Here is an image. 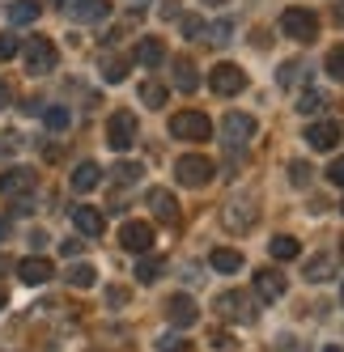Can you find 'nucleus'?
I'll use <instances>...</instances> for the list:
<instances>
[{
	"label": "nucleus",
	"mask_w": 344,
	"mask_h": 352,
	"mask_svg": "<svg viewBox=\"0 0 344 352\" xmlns=\"http://www.w3.org/2000/svg\"><path fill=\"white\" fill-rule=\"evenodd\" d=\"M119 242H124V250H136V255H144V250L153 246V230L144 221H128L124 230H119Z\"/></svg>",
	"instance_id": "nucleus-13"
},
{
	"label": "nucleus",
	"mask_w": 344,
	"mask_h": 352,
	"mask_svg": "<svg viewBox=\"0 0 344 352\" xmlns=\"http://www.w3.org/2000/svg\"><path fill=\"white\" fill-rule=\"evenodd\" d=\"M98 183H103V170H98L94 162H81L77 170H72V191H81V195H85V191H94Z\"/></svg>",
	"instance_id": "nucleus-18"
},
{
	"label": "nucleus",
	"mask_w": 344,
	"mask_h": 352,
	"mask_svg": "<svg viewBox=\"0 0 344 352\" xmlns=\"http://www.w3.org/2000/svg\"><path fill=\"white\" fill-rule=\"evenodd\" d=\"M162 267H166L162 259H153V255H144V259L136 263V280H140V285H153L158 276H162Z\"/></svg>",
	"instance_id": "nucleus-27"
},
{
	"label": "nucleus",
	"mask_w": 344,
	"mask_h": 352,
	"mask_svg": "<svg viewBox=\"0 0 344 352\" xmlns=\"http://www.w3.org/2000/svg\"><path fill=\"white\" fill-rule=\"evenodd\" d=\"M251 136H255V119H251V115L230 111L226 119H221V140H226V144L242 148V144H251Z\"/></svg>",
	"instance_id": "nucleus-8"
},
{
	"label": "nucleus",
	"mask_w": 344,
	"mask_h": 352,
	"mask_svg": "<svg viewBox=\"0 0 344 352\" xmlns=\"http://www.w3.org/2000/svg\"><path fill=\"white\" fill-rule=\"evenodd\" d=\"M170 136L200 144V140H213V123L204 111H179V115H170Z\"/></svg>",
	"instance_id": "nucleus-1"
},
{
	"label": "nucleus",
	"mask_w": 344,
	"mask_h": 352,
	"mask_svg": "<svg viewBox=\"0 0 344 352\" xmlns=\"http://www.w3.org/2000/svg\"><path fill=\"white\" fill-rule=\"evenodd\" d=\"M52 263H47L43 255H30V259H21L17 263V276H21V285H47V280H52Z\"/></svg>",
	"instance_id": "nucleus-16"
},
{
	"label": "nucleus",
	"mask_w": 344,
	"mask_h": 352,
	"mask_svg": "<svg viewBox=\"0 0 344 352\" xmlns=\"http://www.w3.org/2000/svg\"><path fill=\"white\" fill-rule=\"evenodd\" d=\"M327 179H332L336 187H344V153H340V157H336V162L327 166Z\"/></svg>",
	"instance_id": "nucleus-39"
},
{
	"label": "nucleus",
	"mask_w": 344,
	"mask_h": 352,
	"mask_svg": "<svg viewBox=\"0 0 344 352\" xmlns=\"http://www.w3.org/2000/svg\"><path fill=\"white\" fill-rule=\"evenodd\" d=\"M179 30H183V38H200L204 34V17H195V13L179 17Z\"/></svg>",
	"instance_id": "nucleus-34"
},
{
	"label": "nucleus",
	"mask_w": 344,
	"mask_h": 352,
	"mask_svg": "<svg viewBox=\"0 0 344 352\" xmlns=\"http://www.w3.org/2000/svg\"><path fill=\"white\" fill-rule=\"evenodd\" d=\"M175 85H179L183 94H195V89H200V72H195L191 60H179V64H175Z\"/></svg>",
	"instance_id": "nucleus-23"
},
{
	"label": "nucleus",
	"mask_w": 344,
	"mask_h": 352,
	"mask_svg": "<svg viewBox=\"0 0 344 352\" xmlns=\"http://www.w3.org/2000/svg\"><path fill=\"white\" fill-rule=\"evenodd\" d=\"M340 255H344V238H340Z\"/></svg>",
	"instance_id": "nucleus-48"
},
{
	"label": "nucleus",
	"mask_w": 344,
	"mask_h": 352,
	"mask_svg": "<svg viewBox=\"0 0 344 352\" xmlns=\"http://www.w3.org/2000/svg\"><path fill=\"white\" fill-rule=\"evenodd\" d=\"M111 13V0H77L72 5V17L77 21H103Z\"/></svg>",
	"instance_id": "nucleus-19"
},
{
	"label": "nucleus",
	"mask_w": 344,
	"mask_h": 352,
	"mask_svg": "<svg viewBox=\"0 0 344 352\" xmlns=\"http://www.w3.org/2000/svg\"><path fill=\"white\" fill-rule=\"evenodd\" d=\"M327 276H332V259L327 255H314V259H306V280H327Z\"/></svg>",
	"instance_id": "nucleus-28"
},
{
	"label": "nucleus",
	"mask_w": 344,
	"mask_h": 352,
	"mask_svg": "<svg viewBox=\"0 0 344 352\" xmlns=\"http://www.w3.org/2000/svg\"><path fill=\"white\" fill-rule=\"evenodd\" d=\"M255 297L259 301H281L285 297V276L272 272V267H259L255 272Z\"/></svg>",
	"instance_id": "nucleus-14"
},
{
	"label": "nucleus",
	"mask_w": 344,
	"mask_h": 352,
	"mask_svg": "<svg viewBox=\"0 0 344 352\" xmlns=\"http://www.w3.org/2000/svg\"><path fill=\"white\" fill-rule=\"evenodd\" d=\"M158 352H187V340H183L179 331H170V336L158 340Z\"/></svg>",
	"instance_id": "nucleus-36"
},
{
	"label": "nucleus",
	"mask_w": 344,
	"mask_h": 352,
	"mask_svg": "<svg viewBox=\"0 0 344 352\" xmlns=\"http://www.w3.org/2000/svg\"><path fill=\"white\" fill-rule=\"evenodd\" d=\"M124 77H128V64H124V60H115V56H111V60H103V81H111V85H115V81H124Z\"/></svg>",
	"instance_id": "nucleus-31"
},
{
	"label": "nucleus",
	"mask_w": 344,
	"mask_h": 352,
	"mask_svg": "<svg viewBox=\"0 0 344 352\" xmlns=\"http://www.w3.org/2000/svg\"><path fill=\"white\" fill-rule=\"evenodd\" d=\"M268 250H272V259H298V238H289V234H277L272 242H268Z\"/></svg>",
	"instance_id": "nucleus-24"
},
{
	"label": "nucleus",
	"mask_w": 344,
	"mask_h": 352,
	"mask_svg": "<svg viewBox=\"0 0 344 352\" xmlns=\"http://www.w3.org/2000/svg\"><path fill=\"white\" fill-rule=\"evenodd\" d=\"M230 34H234V26H230V21H217V26H213V34H208V38H217V43H226Z\"/></svg>",
	"instance_id": "nucleus-40"
},
{
	"label": "nucleus",
	"mask_w": 344,
	"mask_h": 352,
	"mask_svg": "<svg viewBox=\"0 0 344 352\" xmlns=\"http://www.w3.org/2000/svg\"><path fill=\"white\" fill-rule=\"evenodd\" d=\"M217 310H221V318H230V322H251V318H255L251 297H247V293H238V289L221 293V297H217Z\"/></svg>",
	"instance_id": "nucleus-9"
},
{
	"label": "nucleus",
	"mask_w": 344,
	"mask_h": 352,
	"mask_svg": "<svg viewBox=\"0 0 344 352\" xmlns=\"http://www.w3.org/2000/svg\"><path fill=\"white\" fill-rule=\"evenodd\" d=\"M64 255H81V238H68L64 242Z\"/></svg>",
	"instance_id": "nucleus-41"
},
{
	"label": "nucleus",
	"mask_w": 344,
	"mask_h": 352,
	"mask_svg": "<svg viewBox=\"0 0 344 352\" xmlns=\"http://www.w3.org/2000/svg\"><path fill=\"white\" fill-rule=\"evenodd\" d=\"M43 123H47L52 132H64V128H68V111H64V107H47V111H43Z\"/></svg>",
	"instance_id": "nucleus-33"
},
{
	"label": "nucleus",
	"mask_w": 344,
	"mask_h": 352,
	"mask_svg": "<svg viewBox=\"0 0 344 352\" xmlns=\"http://www.w3.org/2000/svg\"><path fill=\"white\" fill-rule=\"evenodd\" d=\"M34 183H39V174H34V170H26V166H13V170H5V174H0V195H13V199H21V195H30V191H34Z\"/></svg>",
	"instance_id": "nucleus-10"
},
{
	"label": "nucleus",
	"mask_w": 344,
	"mask_h": 352,
	"mask_svg": "<svg viewBox=\"0 0 344 352\" xmlns=\"http://www.w3.org/2000/svg\"><path fill=\"white\" fill-rule=\"evenodd\" d=\"M9 234V217H0V238H5Z\"/></svg>",
	"instance_id": "nucleus-43"
},
{
	"label": "nucleus",
	"mask_w": 344,
	"mask_h": 352,
	"mask_svg": "<svg viewBox=\"0 0 344 352\" xmlns=\"http://www.w3.org/2000/svg\"><path fill=\"white\" fill-rule=\"evenodd\" d=\"M208 263H213V272H226V276H230V272L242 267V255H238L234 246H217L213 255H208Z\"/></svg>",
	"instance_id": "nucleus-21"
},
{
	"label": "nucleus",
	"mask_w": 344,
	"mask_h": 352,
	"mask_svg": "<svg viewBox=\"0 0 344 352\" xmlns=\"http://www.w3.org/2000/svg\"><path fill=\"white\" fill-rule=\"evenodd\" d=\"M0 306H5V293H0Z\"/></svg>",
	"instance_id": "nucleus-49"
},
{
	"label": "nucleus",
	"mask_w": 344,
	"mask_h": 352,
	"mask_svg": "<svg viewBox=\"0 0 344 352\" xmlns=\"http://www.w3.org/2000/svg\"><path fill=\"white\" fill-rule=\"evenodd\" d=\"M293 107H298L302 115H314L319 107H323V94H319V89H302V98H298Z\"/></svg>",
	"instance_id": "nucleus-32"
},
{
	"label": "nucleus",
	"mask_w": 344,
	"mask_h": 352,
	"mask_svg": "<svg viewBox=\"0 0 344 352\" xmlns=\"http://www.w3.org/2000/svg\"><path fill=\"white\" fill-rule=\"evenodd\" d=\"M166 318L175 322V327H191L195 318H200V310H195V301L187 293H175V297L166 301Z\"/></svg>",
	"instance_id": "nucleus-15"
},
{
	"label": "nucleus",
	"mask_w": 344,
	"mask_h": 352,
	"mask_svg": "<svg viewBox=\"0 0 344 352\" xmlns=\"http://www.w3.org/2000/svg\"><path fill=\"white\" fill-rule=\"evenodd\" d=\"M9 98H13V94H9V85H5V81H0V111H5V107H9Z\"/></svg>",
	"instance_id": "nucleus-42"
},
{
	"label": "nucleus",
	"mask_w": 344,
	"mask_h": 352,
	"mask_svg": "<svg viewBox=\"0 0 344 352\" xmlns=\"http://www.w3.org/2000/svg\"><path fill=\"white\" fill-rule=\"evenodd\" d=\"M281 30H285L289 38H298V43H310V38L319 34V17H314L310 9H285V13H281Z\"/></svg>",
	"instance_id": "nucleus-4"
},
{
	"label": "nucleus",
	"mask_w": 344,
	"mask_h": 352,
	"mask_svg": "<svg viewBox=\"0 0 344 352\" xmlns=\"http://www.w3.org/2000/svg\"><path fill=\"white\" fill-rule=\"evenodd\" d=\"M140 102L153 107V111L166 107V85H162V81H144V85H140Z\"/></svg>",
	"instance_id": "nucleus-26"
},
{
	"label": "nucleus",
	"mask_w": 344,
	"mask_h": 352,
	"mask_svg": "<svg viewBox=\"0 0 344 352\" xmlns=\"http://www.w3.org/2000/svg\"><path fill=\"white\" fill-rule=\"evenodd\" d=\"M175 174H179L183 187H208V183H213V162L200 157V153H187V157H179Z\"/></svg>",
	"instance_id": "nucleus-5"
},
{
	"label": "nucleus",
	"mask_w": 344,
	"mask_h": 352,
	"mask_svg": "<svg viewBox=\"0 0 344 352\" xmlns=\"http://www.w3.org/2000/svg\"><path fill=\"white\" fill-rule=\"evenodd\" d=\"M340 212H344V204H340Z\"/></svg>",
	"instance_id": "nucleus-52"
},
{
	"label": "nucleus",
	"mask_w": 344,
	"mask_h": 352,
	"mask_svg": "<svg viewBox=\"0 0 344 352\" xmlns=\"http://www.w3.org/2000/svg\"><path fill=\"white\" fill-rule=\"evenodd\" d=\"M21 56H26V72H34V77H43V72H52L56 68V43L52 38H43V34H34L26 47H21Z\"/></svg>",
	"instance_id": "nucleus-2"
},
{
	"label": "nucleus",
	"mask_w": 344,
	"mask_h": 352,
	"mask_svg": "<svg viewBox=\"0 0 344 352\" xmlns=\"http://www.w3.org/2000/svg\"><path fill=\"white\" fill-rule=\"evenodd\" d=\"M140 179V166L136 162H119L115 166V183H136Z\"/></svg>",
	"instance_id": "nucleus-35"
},
{
	"label": "nucleus",
	"mask_w": 344,
	"mask_h": 352,
	"mask_svg": "<svg viewBox=\"0 0 344 352\" xmlns=\"http://www.w3.org/2000/svg\"><path fill=\"white\" fill-rule=\"evenodd\" d=\"M327 352H340V348H327Z\"/></svg>",
	"instance_id": "nucleus-50"
},
{
	"label": "nucleus",
	"mask_w": 344,
	"mask_h": 352,
	"mask_svg": "<svg viewBox=\"0 0 344 352\" xmlns=\"http://www.w3.org/2000/svg\"><path fill=\"white\" fill-rule=\"evenodd\" d=\"M204 5H226V0H204Z\"/></svg>",
	"instance_id": "nucleus-47"
},
{
	"label": "nucleus",
	"mask_w": 344,
	"mask_h": 352,
	"mask_svg": "<svg viewBox=\"0 0 344 352\" xmlns=\"http://www.w3.org/2000/svg\"><path fill=\"white\" fill-rule=\"evenodd\" d=\"M336 13H340V17H344V0H336Z\"/></svg>",
	"instance_id": "nucleus-46"
},
{
	"label": "nucleus",
	"mask_w": 344,
	"mask_h": 352,
	"mask_svg": "<svg viewBox=\"0 0 344 352\" xmlns=\"http://www.w3.org/2000/svg\"><path fill=\"white\" fill-rule=\"evenodd\" d=\"M149 212L158 221H179V204H175V195H170L166 187H153L149 191Z\"/></svg>",
	"instance_id": "nucleus-17"
},
{
	"label": "nucleus",
	"mask_w": 344,
	"mask_h": 352,
	"mask_svg": "<svg viewBox=\"0 0 344 352\" xmlns=\"http://www.w3.org/2000/svg\"><path fill=\"white\" fill-rule=\"evenodd\" d=\"M56 5H60V9H72V5H77V0H56Z\"/></svg>",
	"instance_id": "nucleus-44"
},
{
	"label": "nucleus",
	"mask_w": 344,
	"mask_h": 352,
	"mask_svg": "<svg viewBox=\"0 0 344 352\" xmlns=\"http://www.w3.org/2000/svg\"><path fill=\"white\" fill-rule=\"evenodd\" d=\"M310 179H314V166L310 162H289V183L293 187H306Z\"/></svg>",
	"instance_id": "nucleus-29"
},
{
	"label": "nucleus",
	"mask_w": 344,
	"mask_h": 352,
	"mask_svg": "<svg viewBox=\"0 0 344 352\" xmlns=\"http://www.w3.org/2000/svg\"><path fill=\"white\" fill-rule=\"evenodd\" d=\"M298 77H302V64H281V72H277V81H281V85H293Z\"/></svg>",
	"instance_id": "nucleus-38"
},
{
	"label": "nucleus",
	"mask_w": 344,
	"mask_h": 352,
	"mask_svg": "<svg viewBox=\"0 0 344 352\" xmlns=\"http://www.w3.org/2000/svg\"><path fill=\"white\" fill-rule=\"evenodd\" d=\"M208 85H213V94H221V98H234V94L247 89V72H242L238 64H217V68L208 72Z\"/></svg>",
	"instance_id": "nucleus-6"
},
{
	"label": "nucleus",
	"mask_w": 344,
	"mask_h": 352,
	"mask_svg": "<svg viewBox=\"0 0 344 352\" xmlns=\"http://www.w3.org/2000/svg\"><path fill=\"white\" fill-rule=\"evenodd\" d=\"M39 13H43L39 0H13V5H9V21H13V26H30Z\"/></svg>",
	"instance_id": "nucleus-22"
},
{
	"label": "nucleus",
	"mask_w": 344,
	"mask_h": 352,
	"mask_svg": "<svg viewBox=\"0 0 344 352\" xmlns=\"http://www.w3.org/2000/svg\"><path fill=\"white\" fill-rule=\"evenodd\" d=\"M5 272H9V259H5V255H0V276H5Z\"/></svg>",
	"instance_id": "nucleus-45"
},
{
	"label": "nucleus",
	"mask_w": 344,
	"mask_h": 352,
	"mask_svg": "<svg viewBox=\"0 0 344 352\" xmlns=\"http://www.w3.org/2000/svg\"><path fill=\"white\" fill-rule=\"evenodd\" d=\"M340 297H344V289H340Z\"/></svg>",
	"instance_id": "nucleus-51"
},
{
	"label": "nucleus",
	"mask_w": 344,
	"mask_h": 352,
	"mask_svg": "<svg viewBox=\"0 0 344 352\" xmlns=\"http://www.w3.org/2000/svg\"><path fill=\"white\" fill-rule=\"evenodd\" d=\"M64 276H68V285H72V289H89V285L98 280V272H94V263H72V267H68Z\"/></svg>",
	"instance_id": "nucleus-25"
},
{
	"label": "nucleus",
	"mask_w": 344,
	"mask_h": 352,
	"mask_svg": "<svg viewBox=\"0 0 344 352\" xmlns=\"http://www.w3.org/2000/svg\"><path fill=\"white\" fill-rule=\"evenodd\" d=\"M72 225H77V234H81V238H103V230H107L103 212L89 208V204H77V208H72Z\"/></svg>",
	"instance_id": "nucleus-12"
},
{
	"label": "nucleus",
	"mask_w": 344,
	"mask_h": 352,
	"mask_svg": "<svg viewBox=\"0 0 344 352\" xmlns=\"http://www.w3.org/2000/svg\"><path fill=\"white\" fill-rule=\"evenodd\" d=\"M166 60V47L158 43V38H140L136 43V64H144V68H158Z\"/></svg>",
	"instance_id": "nucleus-20"
},
{
	"label": "nucleus",
	"mask_w": 344,
	"mask_h": 352,
	"mask_svg": "<svg viewBox=\"0 0 344 352\" xmlns=\"http://www.w3.org/2000/svg\"><path fill=\"white\" fill-rule=\"evenodd\" d=\"M107 144L115 148V153H124V148L136 144V115L132 111H115L107 119Z\"/></svg>",
	"instance_id": "nucleus-3"
},
{
	"label": "nucleus",
	"mask_w": 344,
	"mask_h": 352,
	"mask_svg": "<svg viewBox=\"0 0 344 352\" xmlns=\"http://www.w3.org/2000/svg\"><path fill=\"white\" fill-rule=\"evenodd\" d=\"M327 77L332 81H344V43L327 52Z\"/></svg>",
	"instance_id": "nucleus-30"
},
{
	"label": "nucleus",
	"mask_w": 344,
	"mask_h": 352,
	"mask_svg": "<svg viewBox=\"0 0 344 352\" xmlns=\"http://www.w3.org/2000/svg\"><path fill=\"white\" fill-rule=\"evenodd\" d=\"M21 52V43H17V34H0V60H13Z\"/></svg>",
	"instance_id": "nucleus-37"
},
{
	"label": "nucleus",
	"mask_w": 344,
	"mask_h": 352,
	"mask_svg": "<svg viewBox=\"0 0 344 352\" xmlns=\"http://www.w3.org/2000/svg\"><path fill=\"white\" fill-rule=\"evenodd\" d=\"M226 230H234V234H247L251 225H255V217H259V204L255 199H247V195H238V199H230L226 204Z\"/></svg>",
	"instance_id": "nucleus-7"
},
{
	"label": "nucleus",
	"mask_w": 344,
	"mask_h": 352,
	"mask_svg": "<svg viewBox=\"0 0 344 352\" xmlns=\"http://www.w3.org/2000/svg\"><path fill=\"white\" fill-rule=\"evenodd\" d=\"M306 144H310V148H323V153H327V148H336V144H340V123H336V119L310 123V128H306Z\"/></svg>",
	"instance_id": "nucleus-11"
}]
</instances>
